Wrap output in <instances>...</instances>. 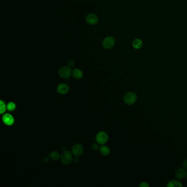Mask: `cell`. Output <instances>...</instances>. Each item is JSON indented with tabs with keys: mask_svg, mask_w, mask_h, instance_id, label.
I'll return each mask as SVG.
<instances>
[{
	"mask_svg": "<svg viewBox=\"0 0 187 187\" xmlns=\"http://www.w3.org/2000/svg\"><path fill=\"white\" fill-rule=\"evenodd\" d=\"M187 172L186 170L183 168L178 169L175 172V176L178 179H184L187 177Z\"/></svg>",
	"mask_w": 187,
	"mask_h": 187,
	"instance_id": "10",
	"label": "cell"
},
{
	"mask_svg": "<svg viewBox=\"0 0 187 187\" xmlns=\"http://www.w3.org/2000/svg\"><path fill=\"white\" fill-rule=\"evenodd\" d=\"M0 105H1V114H2L5 112L6 107L5 103L2 101H0Z\"/></svg>",
	"mask_w": 187,
	"mask_h": 187,
	"instance_id": "17",
	"label": "cell"
},
{
	"mask_svg": "<svg viewBox=\"0 0 187 187\" xmlns=\"http://www.w3.org/2000/svg\"><path fill=\"white\" fill-rule=\"evenodd\" d=\"M96 140H97L98 143L99 144H105L108 140V136L106 133L104 132H100L97 134Z\"/></svg>",
	"mask_w": 187,
	"mask_h": 187,
	"instance_id": "5",
	"label": "cell"
},
{
	"mask_svg": "<svg viewBox=\"0 0 187 187\" xmlns=\"http://www.w3.org/2000/svg\"><path fill=\"white\" fill-rule=\"evenodd\" d=\"M167 186L168 187H182L183 186V185L178 181L172 180L168 183Z\"/></svg>",
	"mask_w": 187,
	"mask_h": 187,
	"instance_id": "13",
	"label": "cell"
},
{
	"mask_svg": "<svg viewBox=\"0 0 187 187\" xmlns=\"http://www.w3.org/2000/svg\"><path fill=\"white\" fill-rule=\"evenodd\" d=\"M115 45V40L112 36H107L102 42V46L106 50L111 49Z\"/></svg>",
	"mask_w": 187,
	"mask_h": 187,
	"instance_id": "2",
	"label": "cell"
},
{
	"mask_svg": "<svg viewBox=\"0 0 187 187\" xmlns=\"http://www.w3.org/2000/svg\"><path fill=\"white\" fill-rule=\"evenodd\" d=\"M75 61L73 59H70L69 60V62L68 63V65L69 66L70 68H72L75 65Z\"/></svg>",
	"mask_w": 187,
	"mask_h": 187,
	"instance_id": "18",
	"label": "cell"
},
{
	"mask_svg": "<svg viewBox=\"0 0 187 187\" xmlns=\"http://www.w3.org/2000/svg\"><path fill=\"white\" fill-rule=\"evenodd\" d=\"M100 152L104 156H108L110 154V149L107 146H102L100 148Z\"/></svg>",
	"mask_w": 187,
	"mask_h": 187,
	"instance_id": "14",
	"label": "cell"
},
{
	"mask_svg": "<svg viewBox=\"0 0 187 187\" xmlns=\"http://www.w3.org/2000/svg\"><path fill=\"white\" fill-rule=\"evenodd\" d=\"M86 22L91 25H96L98 22V17L94 13H90L86 17Z\"/></svg>",
	"mask_w": 187,
	"mask_h": 187,
	"instance_id": "6",
	"label": "cell"
},
{
	"mask_svg": "<svg viewBox=\"0 0 187 187\" xmlns=\"http://www.w3.org/2000/svg\"><path fill=\"white\" fill-rule=\"evenodd\" d=\"M50 157L51 159L55 161L58 160L60 158V154L57 152H53L50 154Z\"/></svg>",
	"mask_w": 187,
	"mask_h": 187,
	"instance_id": "15",
	"label": "cell"
},
{
	"mask_svg": "<svg viewBox=\"0 0 187 187\" xmlns=\"http://www.w3.org/2000/svg\"><path fill=\"white\" fill-rule=\"evenodd\" d=\"M72 72L71 68L69 66H63L59 69L58 74L61 78L66 79L70 78Z\"/></svg>",
	"mask_w": 187,
	"mask_h": 187,
	"instance_id": "3",
	"label": "cell"
},
{
	"mask_svg": "<svg viewBox=\"0 0 187 187\" xmlns=\"http://www.w3.org/2000/svg\"><path fill=\"white\" fill-rule=\"evenodd\" d=\"M16 108V104L13 102H9L7 105V110L10 111H13L14 110H15Z\"/></svg>",
	"mask_w": 187,
	"mask_h": 187,
	"instance_id": "16",
	"label": "cell"
},
{
	"mask_svg": "<svg viewBox=\"0 0 187 187\" xmlns=\"http://www.w3.org/2000/svg\"><path fill=\"white\" fill-rule=\"evenodd\" d=\"M143 41L140 39H136L133 41L132 45L133 48L135 50H140L143 47Z\"/></svg>",
	"mask_w": 187,
	"mask_h": 187,
	"instance_id": "11",
	"label": "cell"
},
{
	"mask_svg": "<svg viewBox=\"0 0 187 187\" xmlns=\"http://www.w3.org/2000/svg\"><path fill=\"white\" fill-rule=\"evenodd\" d=\"M2 120L4 124L7 126H11L14 122V119L13 116L9 114H6L2 117Z\"/></svg>",
	"mask_w": 187,
	"mask_h": 187,
	"instance_id": "8",
	"label": "cell"
},
{
	"mask_svg": "<svg viewBox=\"0 0 187 187\" xmlns=\"http://www.w3.org/2000/svg\"><path fill=\"white\" fill-rule=\"evenodd\" d=\"M98 148H99V145L97 143H94V144H93L92 149H94V150H97Z\"/></svg>",
	"mask_w": 187,
	"mask_h": 187,
	"instance_id": "20",
	"label": "cell"
},
{
	"mask_svg": "<svg viewBox=\"0 0 187 187\" xmlns=\"http://www.w3.org/2000/svg\"><path fill=\"white\" fill-rule=\"evenodd\" d=\"M183 166L185 169L187 170V160H184L183 161Z\"/></svg>",
	"mask_w": 187,
	"mask_h": 187,
	"instance_id": "21",
	"label": "cell"
},
{
	"mask_svg": "<svg viewBox=\"0 0 187 187\" xmlns=\"http://www.w3.org/2000/svg\"><path fill=\"white\" fill-rule=\"evenodd\" d=\"M60 159L61 161L63 163L66 165H68L69 164H71V163L72 162L73 158L72 156L71 153L68 151L65 150L64 152H62L61 156H60Z\"/></svg>",
	"mask_w": 187,
	"mask_h": 187,
	"instance_id": "4",
	"label": "cell"
},
{
	"mask_svg": "<svg viewBox=\"0 0 187 187\" xmlns=\"http://www.w3.org/2000/svg\"><path fill=\"white\" fill-rule=\"evenodd\" d=\"M83 150V147L81 144H76L72 148V152L75 156H78L82 154Z\"/></svg>",
	"mask_w": 187,
	"mask_h": 187,
	"instance_id": "7",
	"label": "cell"
},
{
	"mask_svg": "<svg viewBox=\"0 0 187 187\" xmlns=\"http://www.w3.org/2000/svg\"><path fill=\"white\" fill-rule=\"evenodd\" d=\"M73 76L76 79H81L83 76V73L82 71L79 69H75L72 72Z\"/></svg>",
	"mask_w": 187,
	"mask_h": 187,
	"instance_id": "12",
	"label": "cell"
},
{
	"mask_svg": "<svg viewBox=\"0 0 187 187\" xmlns=\"http://www.w3.org/2000/svg\"><path fill=\"white\" fill-rule=\"evenodd\" d=\"M69 86L65 83H61L57 86V91L60 94H65L69 91Z\"/></svg>",
	"mask_w": 187,
	"mask_h": 187,
	"instance_id": "9",
	"label": "cell"
},
{
	"mask_svg": "<svg viewBox=\"0 0 187 187\" xmlns=\"http://www.w3.org/2000/svg\"><path fill=\"white\" fill-rule=\"evenodd\" d=\"M140 187H149V184L148 183L145 182H143L142 183H140Z\"/></svg>",
	"mask_w": 187,
	"mask_h": 187,
	"instance_id": "19",
	"label": "cell"
},
{
	"mask_svg": "<svg viewBox=\"0 0 187 187\" xmlns=\"http://www.w3.org/2000/svg\"><path fill=\"white\" fill-rule=\"evenodd\" d=\"M137 96L133 92H129L125 94L124 101L127 105H132L137 101Z\"/></svg>",
	"mask_w": 187,
	"mask_h": 187,
	"instance_id": "1",
	"label": "cell"
}]
</instances>
